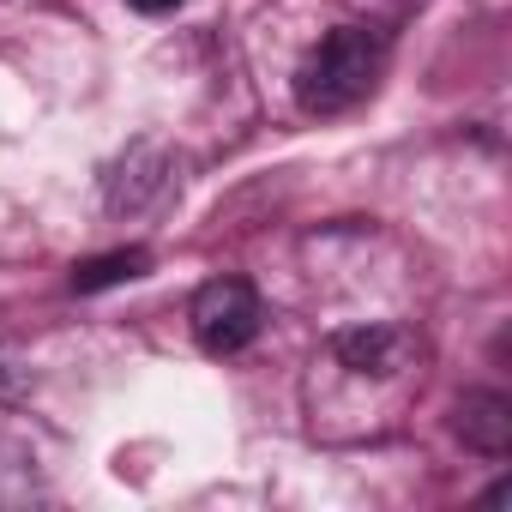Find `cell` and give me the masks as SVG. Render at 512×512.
Instances as JSON below:
<instances>
[{
  "label": "cell",
  "mask_w": 512,
  "mask_h": 512,
  "mask_svg": "<svg viewBox=\"0 0 512 512\" xmlns=\"http://www.w3.org/2000/svg\"><path fill=\"white\" fill-rule=\"evenodd\" d=\"M380 73H386V37L368 25H338L296 67V103L308 115H344L380 85Z\"/></svg>",
  "instance_id": "cell-1"
},
{
  "label": "cell",
  "mask_w": 512,
  "mask_h": 512,
  "mask_svg": "<svg viewBox=\"0 0 512 512\" xmlns=\"http://www.w3.org/2000/svg\"><path fill=\"white\" fill-rule=\"evenodd\" d=\"M253 332H260V296L241 278H217L193 296V338L205 356H235L253 344Z\"/></svg>",
  "instance_id": "cell-2"
},
{
  "label": "cell",
  "mask_w": 512,
  "mask_h": 512,
  "mask_svg": "<svg viewBox=\"0 0 512 512\" xmlns=\"http://www.w3.org/2000/svg\"><path fill=\"white\" fill-rule=\"evenodd\" d=\"M410 350H416V338L404 326H356V332H338L332 338V356L350 374H368V380H392L410 362Z\"/></svg>",
  "instance_id": "cell-3"
},
{
  "label": "cell",
  "mask_w": 512,
  "mask_h": 512,
  "mask_svg": "<svg viewBox=\"0 0 512 512\" xmlns=\"http://www.w3.org/2000/svg\"><path fill=\"white\" fill-rule=\"evenodd\" d=\"M458 434H464V446H476L488 458H506L512 452V398H500V392H464Z\"/></svg>",
  "instance_id": "cell-4"
},
{
  "label": "cell",
  "mask_w": 512,
  "mask_h": 512,
  "mask_svg": "<svg viewBox=\"0 0 512 512\" xmlns=\"http://www.w3.org/2000/svg\"><path fill=\"white\" fill-rule=\"evenodd\" d=\"M169 187V163L157 157V151H133L115 175H109V205L115 211H139L145 199H157Z\"/></svg>",
  "instance_id": "cell-5"
},
{
  "label": "cell",
  "mask_w": 512,
  "mask_h": 512,
  "mask_svg": "<svg viewBox=\"0 0 512 512\" xmlns=\"http://www.w3.org/2000/svg\"><path fill=\"white\" fill-rule=\"evenodd\" d=\"M145 266H151L145 247H115V253H97V260L73 266V290H79V296H97V290H115V284L139 278Z\"/></svg>",
  "instance_id": "cell-6"
},
{
  "label": "cell",
  "mask_w": 512,
  "mask_h": 512,
  "mask_svg": "<svg viewBox=\"0 0 512 512\" xmlns=\"http://www.w3.org/2000/svg\"><path fill=\"white\" fill-rule=\"evenodd\" d=\"M127 7H139V13H169V7H181V0H127Z\"/></svg>",
  "instance_id": "cell-7"
}]
</instances>
